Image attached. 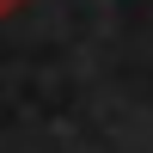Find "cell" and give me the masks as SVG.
Listing matches in <instances>:
<instances>
[{
  "label": "cell",
  "instance_id": "1",
  "mask_svg": "<svg viewBox=\"0 0 153 153\" xmlns=\"http://www.w3.org/2000/svg\"><path fill=\"white\" fill-rule=\"evenodd\" d=\"M12 6H19V0H0V12H12Z\"/></svg>",
  "mask_w": 153,
  "mask_h": 153
}]
</instances>
